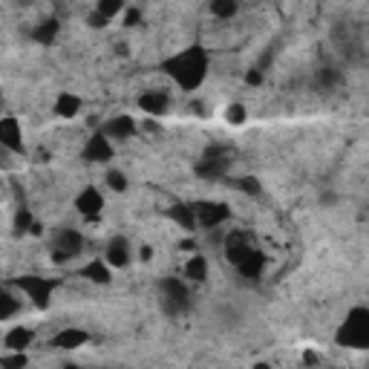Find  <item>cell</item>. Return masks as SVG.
I'll return each mask as SVG.
<instances>
[{"instance_id": "obj_1", "label": "cell", "mask_w": 369, "mask_h": 369, "mask_svg": "<svg viewBox=\"0 0 369 369\" xmlns=\"http://www.w3.org/2000/svg\"><path fill=\"white\" fill-rule=\"evenodd\" d=\"M208 69H211V55L202 44H191L162 61V72L185 93H196L205 84Z\"/></svg>"}, {"instance_id": "obj_2", "label": "cell", "mask_w": 369, "mask_h": 369, "mask_svg": "<svg viewBox=\"0 0 369 369\" xmlns=\"http://www.w3.org/2000/svg\"><path fill=\"white\" fill-rule=\"evenodd\" d=\"M338 346L346 349H366L369 346V309L366 306H352L346 312V320L335 332Z\"/></svg>"}, {"instance_id": "obj_3", "label": "cell", "mask_w": 369, "mask_h": 369, "mask_svg": "<svg viewBox=\"0 0 369 369\" xmlns=\"http://www.w3.org/2000/svg\"><path fill=\"white\" fill-rule=\"evenodd\" d=\"M231 165H234L231 147L211 144L208 151L202 153V159L196 162V176L199 179H208V182H219V179H226L231 173Z\"/></svg>"}, {"instance_id": "obj_4", "label": "cell", "mask_w": 369, "mask_h": 369, "mask_svg": "<svg viewBox=\"0 0 369 369\" xmlns=\"http://www.w3.org/2000/svg\"><path fill=\"white\" fill-rule=\"evenodd\" d=\"M159 298H162V312L171 318H179L191 309V288L182 277H162Z\"/></svg>"}, {"instance_id": "obj_5", "label": "cell", "mask_w": 369, "mask_h": 369, "mask_svg": "<svg viewBox=\"0 0 369 369\" xmlns=\"http://www.w3.org/2000/svg\"><path fill=\"white\" fill-rule=\"evenodd\" d=\"M15 285L32 300L35 309H46L52 303V291L58 283L52 277H41V274H24V277H15Z\"/></svg>"}, {"instance_id": "obj_6", "label": "cell", "mask_w": 369, "mask_h": 369, "mask_svg": "<svg viewBox=\"0 0 369 369\" xmlns=\"http://www.w3.org/2000/svg\"><path fill=\"white\" fill-rule=\"evenodd\" d=\"M84 251V234L76 228H61L55 234V246H52V263L64 266L69 260H76Z\"/></svg>"}, {"instance_id": "obj_7", "label": "cell", "mask_w": 369, "mask_h": 369, "mask_svg": "<svg viewBox=\"0 0 369 369\" xmlns=\"http://www.w3.org/2000/svg\"><path fill=\"white\" fill-rule=\"evenodd\" d=\"M193 213H196V228H219L226 226L231 219V205L226 202H202V205H193Z\"/></svg>"}, {"instance_id": "obj_8", "label": "cell", "mask_w": 369, "mask_h": 369, "mask_svg": "<svg viewBox=\"0 0 369 369\" xmlns=\"http://www.w3.org/2000/svg\"><path fill=\"white\" fill-rule=\"evenodd\" d=\"M81 156H84V162H90V165H107V162H113V156H116V147H113V141H110L104 133H93V136L87 138V144H84Z\"/></svg>"}, {"instance_id": "obj_9", "label": "cell", "mask_w": 369, "mask_h": 369, "mask_svg": "<svg viewBox=\"0 0 369 369\" xmlns=\"http://www.w3.org/2000/svg\"><path fill=\"white\" fill-rule=\"evenodd\" d=\"M0 147H6L9 153H24V127L18 116H0Z\"/></svg>"}, {"instance_id": "obj_10", "label": "cell", "mask_w": 369, "mask_h": 369, "mask_svg": "<svg viewBox=\"0 0 369 369\" xmlns=\"http://www.w3.org/2000/svg\"><path fill=\"white\" fill-rule=\"evenodd\" d=\"M72 205H76V211L84 216V219H98L101 211H104V193L96 188V185H87L79 191V196L72 199Z\"/></svg>"}, {"instance_id": "obj_11", "label": "cell", "mask_w": 369, "mask_h": 369, "mask_svg": "<svg viewBox=\"0 0 369 369\" xmlns=\"http://www.w3.org/2000/svg\"><path fill=\"white\" fill-rule=\"evenodd\" d=\"M98 133H104L110 141H113V138H116V141H127V138H133V136L138 133V124H136L133 116H124V113H121V116L107 118Z\"/></svg>"}, {"instance_id": "obj_12", "label": "cell", "mask_w": 369, "mask_h": 369, "mask_svg": "<svg viewBox=\"0 0 369 369\" xmlns=\"http://www.w3.org/2000/svg\"><path fill=\"white\" fill-rule=\"evenodd\" d=\"M130 260H133V248H130L127 237H113L107 243V248H104V263L118 271V268H127Z\"/></svg>"}, {"instance_id": "obj_13", "label": "cell", "mask_w": 369, "mask_h": 369, "mask_svg": "<svg viewBox=\"0 0 369 369\" xmlns=\"http://www.w3.org/2000/svg\"><path fill=\"white\" fill-rule=\"evenodd\" d=\"M138 110L147 113V116H165L171 110V96L165 90H147L138 96Z\"/></svg>"}, {"instance_id": "obj_14", "label": "cell", "mask_w": 369, "mask_h": 369, "mask_svg": "<svg viewBox=\"0 0 369 369\" xmlns=\"http://www.w3.org/2000/svg\"><path fill=\"white\" fill-rule=\"evenodd\" d=\"M251 251H254V246H251V240H248L243 231H231V234L226 237V260H228L231 266H240Z\"/></svg>"}, {"instance_id": "obj_15", "label": "cell", "mask_w": 369, "mask_h": 369, "mask_svg": "<svg viewBox=\"0 0 369 369\" xmlns=\"http://www.w3.org/2000/svg\"><path fill=\"white\" fill-rule=\"evenodd\" d=\"M90 340V335L79 326H66L61 329L55 338H52V349H61V352H72V349H81L84 343Z\"/></svg>"}, {"instance_id": "obj_16", "label": "cell", "mask_w": 369, "mask_h": 369, "mask_svg": "<svg viewBox=\"0 0 369 369\" xmlns=\"http://www.w3.org/2000/svg\"><path fill=\"white\" fill-rule=\"evenodd\" d=\"M32 340H35V332H32L29 326H12V329L4 335V346H6L9 352H26V349L32 346Z\"/></svg>"}, {"instance_id": "obj_17", "label": "cell", "mask_w": 369, "mask_h": 369, "mask_svg": "<svg viewBox=\"0 0 369 369\" xmlns=\"http://www.w3.org/2000/svg\"><path fill=\"white\" fill-rule=\"evenodd\" d=\"M58 32H61V21H58V18H46V21L35 24V29H32V41H35L38 46H52V44H55V38H58Z\"/></svg>"}, {"instance_id": "obj_18", "label": "cell", "mask_w": 369, "mask_h": 369, "mask_svg": "<svg viewBox=\"0 0 369 369\" xmlns=\"http://www.w3.org/2000/svg\"><path fill=\"white\" fill-rule=\"evenodd\" d=\"M182 277L185 283H205L208 280V257L205 254H191L185 260V268H182Z\"/></svg>"}, {"instance_id": "obj_19", "label": "cell", "mask_w": 369, "mask_h": 369, "mask_svg": "<svg viewBox=\"0 0 369 369\" xmlns=\"http://www.w3.org/2000/svg\"><path fill=\"white\" fill-rule=\"evenodd\" d=\"M81 107H84V101L76 93H58V98H55V116L58 118H76L81 113Z\"/></svg>"}, {"instance_id": "obj_20", "label": "cell", "mask_w": 369, "mask_h": 369, "mask_svg": "<svg viewBox=\"0 0 369 369\" xmlns=\"http://www.w3.org/2000/svg\"><path fill=\"white\" fill-rule=\"evenodd\" d=\"M263 268H266V254H260V251H251V254L237 266V271H240L246 280H257V277H263Z\"/></svg>"}, {"instance_id": "obj_21", "label": "cell", "mask_w": 369, "mask_h": 369, "mask_svg": "<svg viewBox=\"0 0 369 369\" xmlns=\"http://www.w3.org/2000/svg\"><path fill=\"white\" fill-rule=\"evenodd\" d=\"M81 274H84L90 283H96V285H107V283L113 280V268H110L104 260H93V263H87Z\"/></svg>"}, {"instance_id": "obj_22", "label": "cell", "mask_w": 369, "mask_h": 369, "mask_svg": "<svg viewBox=\"0 0 369 369\" xmlns=\"http://www.w3.org/2000/svg\"><path fill=\"white\" fill-rule=\"evenodd\" d=\"M168 216L182 228V231H193L196 228V213H193V205H173L168 211Z\"/></svg>"}, {"instance_id": "obj_23", "label": "cell", "mask_w": 369, "mask_h": 369, "mask_svg": "<svg viewBox=\"0 0 369 369\" xmlns=\"http://www.w3.org/2000/svg\"><path fill=\"white\" fill-rule=\"evenodd\" d=\"M21 312V300L15 298L12 291H6V288H0V323H6V320H12L15 315Z\"/></svg>"}, {"instance_id": "obj_24", "label": "cell", "mask_w": 369, "mask_h": 369, "mask_svg": "<svg viewBox=\"0 0 369 369\" xmlns=\"http://www.w3.org/2000/svg\"><path fill=\"white\" fill-rule=\"evenodd\" d=\"M208 12H211L216 21H231V18H237L240 4H237V0H213V4L208 6Z\"/></svg>"}, {"instance_id": "obj_25", "label": "cell", "mask_w": 369, "mask_h": 369, "mask_svg": "<svg viewBox=\"0 0 369 369\" xmlns=\"http://www.w3.org/2000/svg\"><path fill=\"white\" fill-rule=\"evenodd\" d=\"M32 226H35V216H32V211H29L26 205H21V208L15 211V223H12V231L21 237V234H29V231H32Z\"/></svg>"}, {"instance_id": "obj_26", "label": "cell", "mask_w": 369, "mask_h": 369, "mask_svg": "<svg viewBox=\"0 0 369 369\" xmlns=\"http://www.w3.org/2000/svg\"><path fill=\"white\" fill-rule=\"evenodd\" d=\"M124 4L121 0H101V4L96 6V12L104 18V21H113V18H118V15H124Z\"/></svg>"}, {"instance_id": "obj_27", "label": "cell", "mask_w": 369, "mask_h": 369, "mask_svg": "<svg viewBox=\"0 0 369 369\" xmlns=\"http://www.w3.org/2000/svg\"><path fill=\"white\" fill-rule=\"evenodd\" d=\"M104 182H107V188H110L113 193H124V191H127V173L118 171V168H110L107 176H104Z\"/></svg>"}, {"instance_id": "obj_28", "label": "cell", "mask_w": 369, "mask_h": 369, "mask_svg": "<svg viewBox=\"0 0 369 369\" xmlns=\"http://www.w3.org/2000/svg\"><path fill=\"white\" fill-rule=\"evenodd\" d=\"M26 366H29L26 352H6L0 358V369H26Z\"/></svg>"}, {"instance_id": "obj_29", "label": "cell", "mask_w": 369, "mask_h": 369, "mask_svg": "<svg viewBox=\"0 0 369 369\" xmlns=\"http://www.w3.org/2000/svg\"><path fill=\"white\" fill-rule=\"evenodd\" d=\"M246 118H248V110L243 104H228V110H226V121L228 124L240 127V124H246Z\"/></svg>"}, {"instance_id": "obj_30", "label": "cell", "mask_w": 369, "mask_h": 369, "mask_svg": "<svg viewBox=\"0 0 369 369\" xmlns=\"http://www.w3.org/2000/svg\"><path fill=\"white\" fill-rule=\"evenodd\" d=\"M234 188H237V191H243V193H251V196H257V193L263 191L257 176H243V179H234Z\"/></svg>"}, {"instance_id": "obj_31", "label": "cell", "mask_w": 369, "mask_h": 369, "mask_svg": "<svg viewBox=\"0 0 369 369\" xmlns=\"http://www.w3.org/2000/svg\"><path fill=\"white\" fill-rule=\"evenodd\" d=\"M335 81H338V72H335L332 66H323V69L318 72V79H315V84H318V87H323V90L335 87Z\"/></svg>"}, {"instance_id": "obj_32", "label": "cell", "mask_w": 369, "mask_h": 369, "mask_svg": "<svg viewBox=\"0 0 369 369\" xmlns=\"http://www.w3.org/2000/svg\"><path fill=\"white\" fill-rule=\"evenodd\" d=\"M138 24H141V12L136 6L124 9V26H138Z\"/></svg>"}, {"instance_id": "obj_33", "label": "cell", "mask_w": 369, "mask_h": 369, "mask_svg": "<svg viewBox=\"0 0 369 369\" xmlns=\"http://www.w3.org/2000/svg\"><path fill=\"white\" fill-rule=\"evenodd\" d=\"M246 81H248L251 87H257V84H263V72H260L257 66H251V69L246 72Z\"/></svg>"}, {"instance_id": "obj_34", "label": "cell", "mask_w": 369, "mask_h": 369, "mask_svg": "<svg viewBox=\"0 0 369 369\" xmlns=\"http://www.w3.org/2000/svg\"><path fill=\"white\" fill-rule=\"evenodd\" d=\"M87 24H90L93 29H104V26H107L110 21H104V18L98 15V12H90V18H87Z\"/></svg>"}, {"instance_id": "obj_35", "label": "cell", "mask_w": 369, "mask_h": 369, "mask_svg": "<svg viewBox=\"0 0 369 369\" xmlns=\"http://www.w3.org/2000/svg\"><path fill=\"white\" fill-rule=\"evenodd\" d=\"M151 257H153V248L144 246V248H141V260H151Z\"/></svg>"}, {"instance_id": "obj_36", "label": "cell", "mask_w": 369, "mask_h": 369, "mask_svg": "<svg viewBox=\"0 0 369 369\" xmlns=\"http://www.w3.org/2000/svg\"><path fill=\"white\" fill-rule=\"evenodd\" d=\"M254 369H271V363H266V360H260V363H254Z\"/></svg>"}, {"instance_id": "obj_37", "label": "cell", "mask_w": 369, "mask_h": 369, "mask_svg": "<svg viewBox=\"0 0 369 369\" xmlns=\"http://www.w3.org/2000/svg\"><path fill=\"white\" fill-rule=\"evenodd\" d=\"M64 369H81V366H76V363H69V366H64Z\"/></svg>"}]
</instances>
